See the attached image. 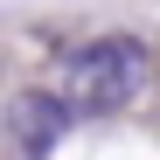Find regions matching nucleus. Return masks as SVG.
Here are the masks:
<instances>
[{
  "label": "nucleus",
  "instance_id": "f03ea898",
  "mask_svg": "<svg viewBox=\"0 0 160 160\" xmlns=\"http://www.w3.org/2000/svg\"><path fill=\"white\" fill-rule=\"evenodd\" d=\"M70 125H77V104L63 91H21L7 104V139L21 160H49L63 139H70Z\"/></svg>",
  "mask_w": 160,
  "mask_h": 160
},
{
  "label": "nucleus",
  "instance_id": "f257e3e1",
  "mask_svg": "<svg viewBox=\"0 0 160 160\" xmlns=\"http://www.w3.org/2000/svg\"><path fill=\"white\" fill-rule=\"evenodd\" d=\"M146 42L139 35H98L84 42L77 56L63 63V98L77 104V118H98V112H118L146 91Z\"/></svg>",
  "mask_w": 160,
  "mask_h": 160
}]
</instances>
